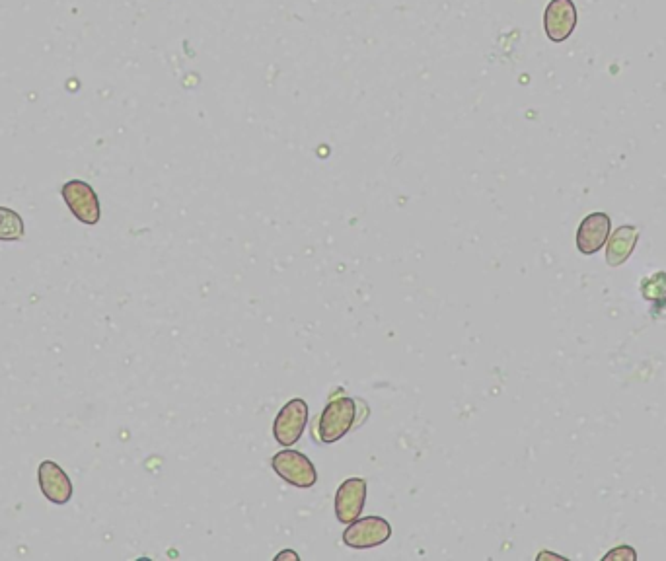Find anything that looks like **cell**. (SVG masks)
Listing matches in <instances>:
<instances>
[{
    "label": "cell",
    "instance_id": "cell-5",
    "mask_svg": "<svg viewBox=\"0 0 666 561\" xmlns=\"http://www.w3.org/2000/svg\"><path fill=\"white\" fill-rule=\"evenodd\" d=\"M367 482L363 478H349L335 491L333 511L341 524L353 523L365 511Z\"/></svg>",
    "mask_w": 666,
    "mask_h": 561
},
{
    "label": "cell",
    "instance_id": "cell-1",
    "mask_svg": "<svg viewBox=\"0 0 666 561\" xmlns=\"http://www.w3.org/2000/svg\"><path fill=\"white\" fill-rule=\"evenodd\" d=\"M359 400L347 398V396H339L332 402H328V406L324 408V412L318 419L316 431H318V439L324 445H333L337 441H341L349 431H353L361 421H359Z\"/></svg>",
    "mask_w": 666,
    "mask_h": 561
},
{
    "label": "cell",
    "instance_id": "cell-4",
    "mask_svg": "<svg viewBox=\"0 0 666 561\" xmlns=\"http://www.w3.org/2000/svg\"><path fill=\"white\" fill-rule=\"evenodd\" d=\"M308 423V404L302 398L287 402L273 421V437L283 447H293Z\"/></svg>",
    "mask_w": 666,
    "mask_h": 561
},
{
    "label": "cell",
    "instance_id": "cell-3",
    "mask_svg": "<svg viewBox=\"0 0 666 561\" xmlns=\"http://www.w3.org/2000/svg\"><path fill=\"white\" fill-rule=\"evenodd\" d=\"M390 536H392V524L386 519L365 517L347 524V530L343 532V544L353 550H367L386 544Z\"/></svg>",
    "mask_w": 666,
    "mask_h": 561
},
{
    "label": "cell",
    "instance_id": "cell-8",
    "mask_svg": "<svg viewBox=\"0 0 666 561\" xmlns=\"http://www.w3.org/2000/svg\"><path fill=\"white\" fill-rule=\"evenodd\" d=\"M37 480H39V487L45 495V499H49L55 505H65L71 501L73 497V484L67 476V472L51 460H45L39 464L37 470Z\"/></svg>",
    "mask_w": 666,
    "mask_h": 561
},
{
    "label": "cell",
    "instance_id": "cell-7",
    "mask_svg": "<svg viewBox=\"0 0 666 561\" xmlns=\"http://www.w3.org/2000/svg\"><path fill=\"white\" fill-rule=\"evenodd\" d=\"M577 8L573 0H550L544 12V32L546 36L561 43L575 32Z\"/></svg>",
    "mask_w": 666,
    "mask_h": 561
},
{
    "label": "cell",
    "instance_id": "cell-10",
    "mask_svg": "<svg viewBox=\"0 0 666 561\" xmlns=\"http://www.w3.org/2000/svg\"><path fill=\"white\" fill-rule=\"evenodd\" d=\"M639 240V230L635 226H620L608 246H606V262L612 267H618L622 263L628 262L629 256L635 250V244Z\"/></svg>",
    "mask_w": 666,
    "mask_h": 561
},
{
    "label": "cell",
    "instance_id": "cell-12",
    "mask_svg": "<svg viewBox=\"0 0 666 561\" xmlns=\"http://www.w3.org/2000/svg\"><path fill=\"white\" fill-rule=\"evenodd\" d=\"M643 297L647 300H653V302H661L665 300L666 297V273H655L653 277L645 279L643 287Z\"/></svg>",
    "mask_w": 666,
    "mask_h": 561
},
{
    "label": "cell",
    "instance_id": "cell-11",
    "mask_svg": "<svg viewBox=\"0 0 666 561\" xmlns=\"http://www.w3.org/2000/svg\"><path fill=\"white\" fill-rule=\"evenodd\" d=\"M24 232L26 226L22 217L8 207H0V240L18 242L24 238Z\"/></svg>",
    "mask_w": 666,
    "mask_h": 561
},
{
    "label": "cell",
    "instance_id": "cell-9",
    "mask_svg": "<svg viewBox=\"0 0 666 561\" xmlns=\"http://www.w3.org/2000/svg\"><path fill=\"white\" fill-rule=\"evenodd\" d=\"M612 221L606 213H592L583 219L577 230V248L581 254L592 256L604 248L610 238Z\"/></svg>",
    "mask_w": 666,
    "mask_h": 561
},
{
    "label": "cell",
    "instance_id": "cell-6",
    "mask_svg": "<svg viewBox=\"0 0 666 561\" xmlns=\"http://www.w3.org/2000/svg\"><path fill=\"white\" fill-rule=\"evenodd\" d=\"M61 195L65 199V203L69 205L71 213L74 217L84 223V225H98L100 221V201L96 191L92 189L90 184L80 182V180H73L69 184H65L61 189Z\"/></svg>",
    "mask_w": 666,
    "mask_h": 561
},
{
    "label": "cell",
    "instance_id": "cell-2",
    "mask_svg": "<svg viewBox=\"0 0 666 561\" xmlns=\"http://www.w3.org/2000/svg\"><path fill=\"white\" fill-rule=\"evenodd\" d=\"M271 468L277 476H281L287 484L308 489L318 484V470L312 460L300 450L285 449L271 458Z\"/></svg>",
    "mask_w": 666,
    "mask_h": 561
}]
</instances>
